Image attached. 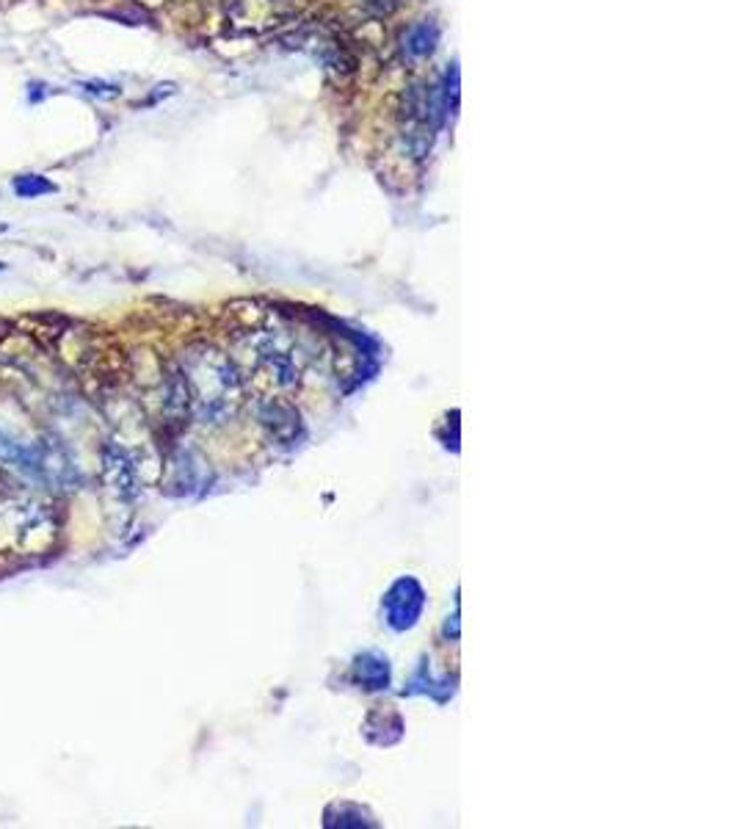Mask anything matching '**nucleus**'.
I'll list each match as a JSON object with an SVG mask.
<instances>
[{
	"instance_id": "nucleus-1",
	"label": "nucleus",
	"mask_w": 737,
	"mask_h": 829,
	"mask_svg": "<svg viewBox=\"0 0 737 829\" xmlns=\"http://www.w3.org/2000/svg\"><path fill=\"white\" fill-rule=\"evenodd\" d=\"M0 465L25 475V479H47V450L31 440L20 437L17 432L0 426Z\"/></svg>"
},
{
	"instance_id": "nucleus-2",
	"label": "nucleus",
	"mask_w": 737,
	"mask_h": 829,
	"mask_svg": "<svg viewBox=\"0 0 737 829\" xmlns=\"http://www.w3.org/2000/svg\"><path fill=\"white\" fill-rule=\"evenodd\" d=\"M437 44V28L431 22H420L409 31L406 36V50H409L412 56H428L431 50Z\"/></svg>"
},
{
	"instance_id": "nucleus-3",
	"label": "nucleus",
	"mask_w": 737,
	"mask_h": 829,
	"mask_svg": "<svg viewBox=\"0 0 737 829\" xmlns=\"http://www.w3.org/2000/svg\"><path fill=\"white\" fill-rule=\"evenodd\" d=\"M12 188L22 199H36L42 194H53L56 191V186L50 183L47 178H42V174H20V178H14Z\"/></svg>"
},
{
	"instance_id": "nucleus-4",
	"label": "nucleus",
	"mask_w": 737,
	"mask_h": 829,
	"mask_svg": "<svg viewBox=\"0 0 737 829\" xmlns=\"http://www.w3.org/2000/svg\"><path fill=\"white\" fill-rule=\"evenodd\" d=\"M4 268H6V263H0V271H4Z\"/></svg>"
}]
</instances>
